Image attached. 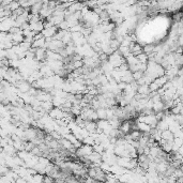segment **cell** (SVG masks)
<instances>
[{
  "instance_id": "3957f363",
  "label": "cell",
  "mask_w": 183,
  "mask_h": 183,
  "mask_svg": "<svg viewBox=\"0 0 183 183\" xmlns=\"http://www.w3.org/2000/svg\"><path fill=\"white\" fill-rule=\"evenodd\" d=\"M9 8H10V10L12 11V12H14V11H16L17 9L20 8V4H19V2H17V1H12L11 4L9 5Z\"/></svg>"
},
{
  "instance_id": "5b68a950",
  "label": "cell",
  "mask_w": 183,
  "mask_h": 183,
  "mask_svg": "<svg viewBox=\"0 0 183 183\" xmlns=\"http://www.w3.org/2000/svg\"><path fill=\"white\" fill-rule=\"evenodd\" d=\"M180 169H181V171H182V173H183V164H182V165H181V167H180Z\"/></svg>"
},
{
  "instance_id": "7a4b0ae2",
  "label": "cell",
  "mask_w": 183,
  "mask_h": 183,
  "mask_svg": "<svg viewBox=\"0 0 183 183\" xmlns=\"http://www.w3.org/2000/svg\"><path fill=\"white\" fill-rule=\"evenodd\" d=\"M136 58H137L138 61H139L140 63H142V64H147L148 60H149V56H148L147 54H145V53H142L141 55L137 56Z\"/></svg>"
},
{
  "instance_id": "277c9868",
  "label": "cell",
  "mask_w": 183,
  "mask_h": 183,
  "mask_svg": "<svg viewBox=\"0 0 183 183\" xmlns=\"http://www.w3.org/2000/svg\"><path fill=\"white\" fill-rule=\"evenodd\" d=\"M173 176H175L177 179H178V178H182V177H183V173L181 171L180 168H179V169H176V170H175V173H173Z\"/></svg>"
},
{
  "instance_id": "6da1fadb",
  "label": "cell",
  "mask_w": 183,
  "mask_h": 183,
  "mask_svg": "<svg viewBox=\"0 0 183 183\" xmlns=\"http://www.w3.org/2000/svg\"><path fill=\"white\" fill-rule=\"evenodd\" d=\"M99 120H107V109L106 108H99L97 110Z\"/></svg>"
}]
</instances>
